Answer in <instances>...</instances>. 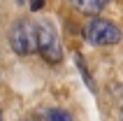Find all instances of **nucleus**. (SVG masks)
Instances as JSON below:
<instances>
[{"label": "nucleus", "mask_w": 123, "mask_h": 121, "mask_svg": "<svg viewBox=\"0 0 123 121\" xmlns=\"http://www.w3.org/2000/svg\"><path fill=\"white\" fill-rule=\"evenodd\" d=\"M0 116H2V114H0Z\"/></svg>", "instance_id": "nucleus-10"}, {"label": "nucleus", "mask_w": 123, "mask_h": 121, "mask_svg": "<svg viewBox=\"0 0 123 121\" xmlns=\"http://www.w3.org/2000/svg\"><path fill=\"white\" fill-rule=\"evenodd\" d=\"M9 47L19 56L37 54V28L28 19H19L9 30Z\"/></svg>", "instance_id": "nucleus-2"}, {"label": "nucleus", "mask_w": 123, "mask_h": 121, "mask_svg": "<svg viewBox=\"0 0 123 121\" xmlns=\"http://www.w3.org/2000/svg\"><path fill=\"white\" fill-rule=\"evenodd\" d=\"M74 65H77V70H79V74H81V79H84V84L95 93V84H93V77H91V72H88V67H86V63H84V56L81 54H74Z\"/></svg>", "instance_id": "nucleus-5"}, {"label": "nucleus", "mask_w": 123, "mask_h": 121, "mask_svg": "<svg viewBox=\"0 0 123 121\" xmlns=\"http://www.w3.org/2000/svg\"><path fill=\"white\" fill-rule=\"evenodd\" d=\"M49 116H51V121H72V116H70L65 109H51Z\"/></svg>", "instance_id": "nucleus-6"}, {"label": "nucleus", "mask_w": 123, "mask_h": 121, "mask_svg": "<svg viewBox=\"0 0 123 121\" xmlns=\"http://www.w3.org/2000/svg\"><path fill=\"white\" fill-rule=\"evenodd\" d=\"M84 37L93 47H111V44L121 42L123 33H121V28L116 23H111L107 19H100V16H93L84 26Z\"/></svg>", "instance_id": "nucleus-1"}, {"label": "nucleus", "mask_w": 123, "mask_h": 121, "mask_svg": "<svg viewBox=\"0 0 123 121\" xmlns=\"http://www.w3.org/2000/svg\"><path fill=\"white\" fill-rule=\"evenodd\" d=\"M35 28H37V54L47 63H61L63 60V44L58 40L56 28L49 21H37Z\"/></svg>", "instance_id": "nucleus-3"}, {"label": "nucleus", "mask_w": 123, "mask_h": 121, "mask_svg": "<svg viewBox=\"0 0 123 121\" xmlns=\"http://www.w3.org/2000/svg\"><path fill=\"white\" fill-rule=\"evenodd\" d=\"M44 5H47L44 0H28V7H30V12H40Z\"/></svg>", "instance_id": "nucleus-7"}, {"label": "nucleus", "mask_w": 123, "mask_h": 121, "mask_svg": "<svg viewBox=\"0 0 123 121\" xmlns=\"http://www.w3.org/2000/svg\"><path fill=\"white\" fill-rule=\"evenodd\" d=\"M70 5L74 7L77 12L88 14V16H98L105 7L109 5V0H70Z\"/></svg>", "instance_id": "nucleus-4"}, {"label": "nucleus", "mask_w": 123, "mask_h": 121, "mask_svg": "<svg viewBox=\"0 0 123 121\" xmlns=\"http://www.w3.org/2000/svg\"><path fill=\"white\" fill-rule=\"evenodd\" d=\"M21 121H37V119H33V116H26V119H21Z\"/></svg>", "instance_id": "nucleus-8"}, {"label": "nucleus", "mask_w": 123, "mask_h": 121, "mask_svg": "<svg viewBox=\"0 0 123 121\" xmlns=\"http://www.w3.org/2000/svg\"><path fill=\"white\" fill-rule=\"evenodd\" d=\"M121 121H123V107H121Z\"/></svg>", "instance_id": "nucleus-9"}]
</instances>
